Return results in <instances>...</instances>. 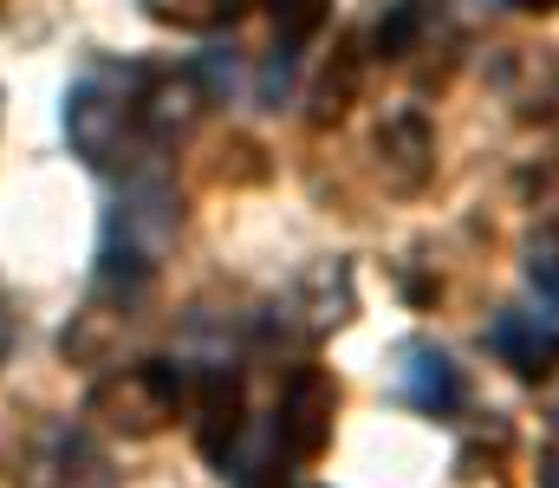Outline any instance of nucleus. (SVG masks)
<instances>
[{
	"instance_id": "nucleus-1",
	"label": "nucleus",
	"mask_w": 559,
	"mask_h": 488,
	"mask_svg": "<svg viewBox=\"0 0 559 488\" xmlns=\"http://www.w3.org/2000/svg\"><path fill=\"white\" fill-rule=\"evenodd\" d=\"M202 105L209 98H202V85L189 72H163V66H92L66 92V138H72V151L92 163V169L131 176L169 138H182Z\"/></svg>"
},
{
	"instance_id": "nucleus-2",
	"label": "nucleus",
	"mask_w": 559,
	"mask_h": 488,
	"mask_svg": "<svg viewBox=\"0 0 559 488\" xmlns=\"http://www.w3.org/2000/svg\"><path fill=\"white\" fill-rule=\"evenodd\" d=\"M176 235V209H169V189L163 182H131L111 228H105V254H98V294H124L138 300L163 261Z\"/></svg>"
},
{
	"instance_id": "nucleus-3",
	"label": "nucleus",
	"mask_w": 559,
	"mask_h": 488,
	"mask_svg": "<svg viewBox=\"0 0 559 488\" xmlns=\"http://www.w3.org/2000/svg\"><path fill=\"white\" fill-rule=\"evenodd\" d=\"M182 397H189L182 365H169V358H138V365L98 378L92 397H85V410H92L105 430H118V437H156V430L182 410Z\"/></svg>"
},
{
	"instance_id": "nucleus-4",
	"label": "nucleus",
	"mask_w": 559,
	"mask_h": 488,
	"mask_svg": "<svg viewBox=\"0 0 559 488\" xmlns=\"http://www.w3.org/2000/svg\"><path fill=\"white\" fill-rule=\"evenodd\" d=\"M332 417H338V384L319 371V365H299L280 391L274 410V437L293 463H319L332 450Z\"/></svg>"
},
{
	"instance_id": "nucleus-5",
	"label": "nucleus",
	"mask_w": 559,
	"mask_h": 488,
	"mask_svg": "<svg viewBox=\"0 0 559 488\" xmlns=\"http://www.w3.org/2000/svg\"><path fill=\"white\" fill-rule=\"evenodd\" d=\"M248 430V391H241V371L228 365H209L195 378V443L209 463H222Z\"/></svg>"
},
{
	"instance_id": "nucleus-6",
	"label": "nucleus",
	"mask_w": 559,
	"mask_h": 488,
	"mask_svg": "<svg viewBox=\"0 0 559 488\" xmlns=\"http://www.w3.org/2000/svg\"><path fill=\"white\" fill-rule=\"evenodd\" d=\"M378 169H384L391 189H423V176L436 169V144H429V124H423L417 111L384 118V131H378Z\"/></svg>"
},
{
	"instance_id": "nucleus-7",
	"label": "nucleus",
	"mask_w": 559,
	"mask_h": 488,
	"mask_svg": "<svg viewBox=\"0 0 559 488\" xmlns=\"http://www.w3.org/2000/svg\"><path fill=\"white\" fill-rule=\"evenodd\" d=\"M397 384H404V397H411L417 410H429V417H449V410L462 404V371H455L442 352H429V345H404Z\"/></svg>"
},
{
	"instance_id": "nucleus-8",
	"label": "nucleus",
	"mask_w": 559,
	"mask_h": 488,
	"mask_svg": "<svg viewBox=\"0 0 559 488\" xmlns=\"http://www.w3.org/2000/svg\"><path fill=\"white\" fill-rule=\"evenodd\" d=\"M488 345H495L521 378H540V371L559 365V332L540 325L534 313H501V320L488 325Z\"/></svg>"
},
{
	"instance_id": "nucleus-9",
	"label": "nucleus",
	"mask_w": 559,
	"mask_h": 488,
	"mask_svg": "<svg viewBox=\"0 0 559 488\" xmlns=\"http://www.w3.org/2000/svg\"><path fill=\"white\" fill-rule=\"evenodd\" d=\"M143 13L163 26H182V33H215V26H235L248 13V0H143Z\"/></svg>"
},
{
	"instance_id": "nucleus-10",
	"label": "nucleus",
	"mask_w": 559,
	"mask_h": 488,
	"mask_svg": "<svg viewBox=\"0 0 559 488\" xmlns=\"http://www.w3.org/2000/svg\"><path fill=\"white\" fill-rule=\"evenodd\" d=\"M267 7V20H274L280 46H306L325 20H332V0H261Z\"/></svg>"
},
{
	"instance_id": "nucleus-11",
	"label": "nucleus",
	"mask_w": 559,
	"mask_h": 488,
	"mask_svg": "<svg viewBox=\"0 0 559 488\" xmlns=\"http://www.w3.org/2000/svg\"><path fill=\"white\" fill-rule=\"evenodd\" d=\"M417 26H423L417 0H391V13L378 20V52H384V59H404V52H411V39H417Z\"/></svg>"
},
{
	"instance_id": "nucleus-12",
	"label": "nucleus",
	"mask_w": 559,
	"mask_h": 488,
	"mask_svg": "<svg viewBox=\"0 0 559 488\" xmlns=\"http://www.w3.org/2000/svg\"><path fill=\"white\" fill-rule=\"evenodd\" d=\"M527 281H534L547 300H559V254L554 248H534V254H527Z\"/></svg>"
},
{
	"instance_id": "nucleus-13",
	"label": "nucleus",
	"mask_w": 559,
	"mask_h": 488,
	"mask_svg": "<svg viewBox=\"0 0 559 488\" xmlns=\"http://www.w3.org/2000/svg\"><path fill=\"white\" fill-rule=\"evenodd\" d=\"M540 488H559V450H547V456H540Z\"/></svg>"
},
{
	"instance_id": "nucleus-14",
	"label": "nucleus",
	"mask_w": 559,
	"mask_h": 488,
	"mask_svg": "<svg viewBox=\"0 0 559 488\" xmlns=\"http://www.w3.org/2000/svg\"><path fill=\"white\" fill-rule=\"evenodd\" d=\"M508 7H521V13H559V0H508Z\"/></svg>"
},
{
	"instance_id": "nucleus-15",
	"label": "nucleus",
	"mask_w": 559,
	"mask_h": 488,
	"mask_svg": "<svg viewBox=\"0 0 559 488\" xmlns=\"http://www.w3.org/2000/svg\"><path fill=\"white\" fill-rule=\"evenodd\" d=\"M7 338H13V325H7V313H0V358H7Z\"/></svg>"
}]
</instances>
